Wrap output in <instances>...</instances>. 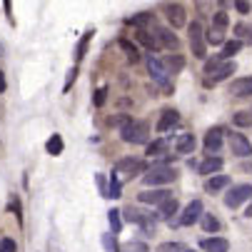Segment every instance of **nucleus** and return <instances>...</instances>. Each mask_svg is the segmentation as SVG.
<instances>
[{
    "mask_svg": "<svg viewBox=\"0 0 252 252\" xmlns=\"http://www.w3.org/2000/svg\"><path fill=\"white\" fill-rule=\"evenodd\" d=\"M148 135H150V125L142 120H130L120 127V137L127 145H142V142H148Z\"/></svg>",
    "mask_w": 252,
    "mask_h": 252,
    "instance_id": "obj_1",
    "label": "nucleus"
},
{
    "mask_svg": "<svg viewBox=\"0 0 252 252\" xmlns=\"http://www.w3.org/2000/svg\"><path fill=\"white\" fill-rule=\"evenodd\" d=\"M177 177V172L172 170V167H162V165H153L150 170H148V175H142V183H145L148 188H158V185H167V183H172V180Z\"/></svg>",
    "mask_w": 252,
    "mask_h": 252,
    "instance_id": "obj_2",
    "label": "nucleus"
},
{
    "mask_svg": "<svg viewBox=\"0 0 252 252\" xmlns=\"http://www.w3.org/2000/svg\"><path fill=\"white\" fill-rule=\"evenodd\" d=\"M188 35H190V45H192V55L195 58H207V50H205V28L200 20H192L188 25Z\"/></svg>",
    "mask_w": 252,
    "mask_h": 252,
    "instance_id": "obj_3",
    "label": "nucleus"
},
{
    "mask_svg": "<svg viewBox=\"0 0 252 252\" xmlns=\"http://www.w3.org/2000/svg\"><path fill=\"white\" fill-rule=\"evenodd\" d=\"M148 73H150V78H153L162 90H170V73H167V67H165V63H162L160 58H155L153 53L148 55Z\"/></svg>",
    "mask_w": 252,
    "mask_h": 252,
    "instance_id": "obj_4",
    "label": "nucleus"
},
{
    "mask_svg": "<svg viewBox=\"0 0 252 252\" xmlns=\"http://www.w3.org/2000/svg\"><path fill=\"white\" fill-rule=\"evenodd\" d=\"M125 220L140 225L142 230L150 235V232H155V220H158V218H155V215H148V212L137 210V207H127V210H125Z\"/></svg>",
    "mask_w": 252,
    "mask_h": 252,
    "instance_id": "obj_5",
    "label": "nucleus"
},
{
    "mask_svg": "<svg viewBox=\"0 0 252 252\" xmlns=\"http://www.w3.org/2000/svg\"><path fill=\"white\" fill-rule=\"evenodd\" d=\"M247 200H252V185H232L230 188V192L225 195V205L227 207H240L242 202H247Z\"/></svg>",
    "mask_w": 252,
    "mask_h": 252,
    "instance_id": "obj_6",
    "label": "nucleus"
},
{
    "mask_svg": "<svg viewBox=\"0 0 252 252\" xmlns=\"http://www.w3.org/2000/svg\"><path fill=\"white\" fill-rule=\"evenodd\" d=\"M235 70H237V65H235V60H225V63H220L218 67L212 70V73L205 78V85H218V83H222L225 78H230V75H235Z\"/></svg>",
    "mask_w": 252,
    "mask_h": 252,
    "instance_id": "obj_7",
    "label": "nucleus"
},
{
    "mask_svg": "<svg viewBox=\"0 0 252 252\" xmlns=\"http://www.w3.org/2000/svg\"><path fill=\"white\" fill-rule=\"evenodd\" d=\"M202 215H205L202 202H200V200H192V202L183 210V215H180V225H183V227H190V225H195L197 220H202Z\"/></svg>",
    "mask_w": 252,
    "mask_h": 252,
    "instance_id": "obj_8",
    "label": "nucleus"
},
{
    "mask_svg": "<svg viewBox=\"0 0 252 252\" xmlns=\"http://www.w3.org/2000/svg\"><path fill=\"white\" fill-rule=\"evenodd\" d=\"M230 150H232V155H237V158H250V155H252V142H250L245 135L232 132V135H230Z\"/></svg>",
    "mask_w": 252,
    "mask_h": 252,
    "instance_id": "obj_9",
    "label": "nucleus"
},
{
    "mask_svg": "<svg viewBox=\"0 0 252 252\" xmlns=\"http://www.w3.org/2000/svg\"><path fill=\"white\" fill-rule=\"evenodd\" d=\"M145 170V162H142L140 158H123L115 162V172L118 175H137Z\"/></svg>",
    "mask_w": 252,
    "mask_h": 252,
    "instance_id": "obj_10",
    "label": "nucleus"
},
{
    "mask_svg": "<svg viewBox=\"0 0 252 252\" xmlns=\"http://www.w3.org/2000/svg\"><path fill=\"white\" fill-rule=\"evenodd\" d=\"M172 195L167 192V190H142L140 195H137V200L140 202H145V205H162V202H167Z\"/></svg>",
    "mask_w": 252,
    "mask_h": 252,
    "instance_id": "obj_11",
    "label": "nucleus"
},
{
    "mask_svg": "<svg viewBox=\"0 0 252 252\" xmlns=\"http://www.w3.org/2000/svg\"><path fill=\"white\" fill-rule=\"evenodd\" d=\"M222 132H225L222 127H215V130H210V132L205 135V150H207L210 158L222 148Z\"/></svg>",
    "mask_w": 252,
    "mask_h": 252,
    "instance_id": "obj_12",
    "label": "nucleus"
},
{
    "mask_svg": "<svg viewBox=\"0 0 252 252\" xmlns=\"http://www.w3.org/2000/svg\"><path fill=\"white\" fill-rule=\"evenodd\" d=\"M165 10H167V20H170L172 28H183L185 25V8L180 3H167Z\"/></svg>",
    "mask_w": 252,
    "mask_h": 252,
    "instance_id": "obj_13",
    "label": "nucleus"
},
{
    "mask_svg": "<svg viewBox=\"0 0 252 252\" xmlns=\"http://www.w3.org/2000/svg\"><path fill=\"white\" fill-rule=\"evenodd\" d=\"M195 135H190V132H185V135H177V140H175V153L177 155H190L192 150H195Z\"/></svg>",
    "mask_w": 252,
    "mask_h": 252,
    "instance_id": "obj_14",
    "label": "nucleus"
},
{
    "mask_svg": "<svg viewBox=\"0 0 252 252\" xmlns=\"http://www.w3.org/2000/svg\"><path fill=\"white\" fill-rule=\"evenodd\" d=\"M230 95H235V97H250L252 95V78H237V80H232Z\"/></svg>",
    "mask_w": 252,
    "mask_h": 252,
    "instance_id": "obj_15",
    "label": "nucleus"
},
{
    "mask_svg": "<svg viewBox=\"0 0 252 252\" xmlns=\"http://www.w3.org/2000/svg\"><path fill=\"white\" fill-rule=\"evenodd\" d=\"M200 247L205 252H227L230 250V242L225 237H207V240L200 242Z\"/></svg>",
    "mask_w": 252,
    "mask_h": 252,
    "instance_id": "obj_16",
    "label": "nucleus"
},
{
    "mask_svg": "<svg viewBox=\"0 0 252 252\" xmlns=\"http://www.w3.org/2000/svg\"><path fill=\"white\" fill-rule=\"evenodd\" d=\"M177 123H180V115H177L175 110H165V113L160 115V120H158L155 130H158V132H167V130H172Z\"/></svg>",
    "mask_w": 252,
    "mask_h": 252,
    "instance_id": "obj_17",
    "label": "nucleus"
},
{
    "mask_svg": "<svg viewBox=\"0 0 252 252\" xmlns=\"http://www.w3.org/2000/svg\"><path fill=\"white\" fill-rule=\"evenodd\" d=\"M155 32H158L155 38H158V43H160L162 48H167V50H175V48L180 45V40L175 38V32H172V30H167V28H158Z\"/></svg>",
    "mask_w": 252,
    "mask_h": 252,
    "instance_id": "obj_18",
    "label": "nucleus"
},
{
    "mask_svg": "<svg viewBox=\"0 0 252 252\" xmlns=\"http://www.w3.org/2000/svg\"><path fill=\"white\" fill-rule=\"evenodd\" d=\"M227 185H230V177H227V175H212V177L205 180V190H207V192H220V190H225Z\"/></svg>",
    "mask_w": 252,
    "mask_h": 252,
    "instance_id": "obj_19",
    "label": "nucleus"
},
{
    "mask_svg": "<svg viewBox=\"0 0 252 252\" xmlns=\"http://www.w3.org/2000/svg\"><path fill=\"white\" fill-rule=\"evenodd\" d=\"M177 210H180L177 200H175V197H170L167 202L158 205V215H155V218H158V220H172V215H177Z\"/></svg>",
    "mask_w": 252,
    "mask_h": 252,
    "instance_id": "obj_20",
    "label": "nucleus"
},
{
    "mask_svg": "<svg viewBox=\"0 0 252 252\" xmlns=\"http://www.w3.org/2000/svg\"><path fill=\"white\" fill-rule=\"evenodd\" d=\"M220 170H222V160H220V158H207L205 162L197 165V172H200V175H207V177H210V175H218Z\"/></svg>",
    "mask_w": 252,
    "mask_h": 252,
    "instance_id": "obj_21",
    "label": "nucleus"
},
{
    "mask_svg": "<svg viewBox=\"0 0 252 252\" xmlns=\"http://www.w3.org/2000/svg\"><path fill=\"white\" fill-rule=\"evenodd\" d=\"M165 67H167V73H172V75H175V73H180V70L185 67V58L175 53V55H170V58L165 60Z\"/></svg>",
    "mask_w": 252,
    "mask_h": 252,
    "instance_id": "obj_22",
    "label": "nucleus"
},
{
    "mask_svg": "<svg viewBox=\"0 0 252 252\" xmlns=\"http://www.w3.org/2000/svg\"><path fill=\"white\" fill-rule=\"evenodd\" d=\"M137 40H140L142 45H145V48H150V53L160 48V43H158V38H155V35H150L148 30H137Z\"/></svg>",
    "mask_w": 252,
    "mask_h": 252,
    "instance_id": "obj_23",
    "label": "nucleus"
},
{
    "mask_svg": "<svg viewBox=\"0 0 252 252\" xmlns=\"http://www.w3.org/2000/svg\"><path fill=\"white\" fill-rule=\"evenodd\" d=\"M120 48L125 50V55H127V60H130V63H140V50H137V45H132L130 40H125V38H123V40H120Z\"/></svg>",
    "mask_w": 252,
    "mask_h": 252,
    "instance_id": "obj_24",
    "label": "nucleus"
},
{
    "mask_svg": "<svg viewBox=\"0 0 252 252\" xmlns=\"http://www.w3.org/2000/svg\"><path fill=\"white\" fill-rule=\"evenodd\" d=\"M127 23L135 25V28H140V30H145V25L153 23V13H137V15H132Z\"/></svg>",
    "mask_w": 252,
    "mask_h": 252,
    "instance_id": "obj_25",
    "label": "nucleus"
},
{
    "mask_svg": "<svg viewBox=\"0 0 252 252\" xmlns=\"http://www.w3.org/2000/svg\"><path fill=\"white\" fill-rule=\"evenodd\" d=\"M205 43H210V45H222V43H225V32L210 28V30L205 32Z\"/></svg>",
    "mask_w": 252,
    "mask_h": 252,
    "instance_id": "obj_26",
    "label": "nucleus"
},
{
    "mask_svg": "<svg viewBox=\"0 0 252 252\" xmlns=\"http://www.w3.org/2000/svg\"><path fill=\"white\" fill-rule=\"evenodd\" d=\"M242 50V40H230V43H225V48H222V60H227V58H232V55H237Z\"/></svg>",
    "mask_w": 252,
    "mask_h": 252,
    "instance_id": "obj_27",
    "label": "nucleus"
},
{
    "mask_svg": "<svg viewBox=\"0 0 252 252\" xmlns=\"http://www.w3.org/2000/svg\"><path fill=\"white\" fill-rule=\"evenodd\" d=\"M120 210H110L107 212V222H110V227H113V235H118L120 230H123V220H120Z\"/></svg>",
    "mask_w": 252,
    "mask_h": 252,
    "instance_id": "obj_28",
    "label": "nucleus"
},
{
    "mask_svg": "<svg viewBox=\"0 0 252 252\" xmlns=\"http://www.w3.org/2000/svg\"><path fill=\"white\" fill-rule=\"evenodd\" d=\"M45 150H48L50 155H60V153H63V137H60V135H53V137L45 142Z\"/></svg>",
    "mask_w": 252,
    "mask_h": 252,
    "instance_id": "obj_29",
    "label": "nucleus"
},
{
    "mask_svg": "<svg viewBox=\"0 0 252 252\" xmlns=\"http://www.w3.org/2000/svg\"><path fill=\"white\" fill-rule=\"evenodd\" d=\"M120 192H123V185H120V180H118V172H113V177H110V190H107V197L118 200V197H123Z\"/></svg>",
    "mask_w": 252,
    "mask_h": 252,
    "instance_id": "obj_30",
    "label": "nucleus"
},
{
    "mask_svg": "<svg viewBox=\"0 0 252 252\" xmlns=\"http://www.w3.org/2000/svg\"><path fill=\"white\" fill-rule=\"evenodd\" d=\"M202 227H205V232H218L220 230V220L215 218V215H202Z\"/></svg>",
    "mask_w": 252,
    "mask_h": 252,
    "instance_id": "obj_31",
    "label": "nucleus"
},
{
    "mask_svg": "<svg viewBox=\"0 0 252 252\" xmlns=\"http://www.w3.org/2000/svg\"><path fill=\"white\" fill-rule=\"evenodd\" d=\"M102 247H105V252H120V245H118V240H115L113 232L102 235Z\"/></svg>",
    "mask_w": 252,
    "mask_h": 252,
    "instance_id": "obj_32",
    "label": "nucleus"
},
{
    "mask_svg": "<svg viewBox=\"0 0 252 252\" xmlns=\"http://www.w3.org/2000/svg\"><path fill=\"white\" fill-rule=\"evenodd\" d=\"M165 150H167V142L165 140H155V142H150V145H148V153L145 155L155 158V155H162Z\"/></svg>",
    "mask_w": 252,
    "mask_h": 252,
    "instance_id": "obj_33",
    "label": "nucleus"
},
{
    "mask_svg": "<svg viewBox=\"0 0 252 252\" xmlns=\"http://www.w3.org/2000/svg\"><path fill=\"white\" fill-rule=\"evenodd\" d=\"M232 123H235V125H240V127H247V125H252V113L240 110V113H235V115H232Z\"/></svg>",
    "mask_w": 252,
    "mask_h": 252,
    "instance_id": "obj_34",
    "label": "nucleus"
},
{
    "mask_svg": "<svg viewBox=\"0 0 252 252\" xmlns=\"http://www.w3.org/2000/svg\"><path fill=\"white\" fill-rule=\"evenodd\" d=\"M90 38H93V32H85V35H83V40L78 43V50H75V60H78V63L85 58V50H88V43H90Z\"/></svg>",
    "mask_w": 252,
    "mask_h": 252,
    "instance_id": "obj_35",
    "label": "nucleus"
},
{
    "mask_svg": "<svg viewBox=\"0 0 252 252\" xmlns=\"http://www.w3.org/2000/svg\"><path fill=\"white\" fill-rule=\"evenodd\" d=\"M158 252H188V247L180 245V242H162L158 247Z\"/></svg>",
    "mask_w": 252,
    "mask_h": 252,
    "instance_id": "obj_36",
    "label": "nucleus"
},
{
    "mask_svg": "<svg viewBox=\"0 0 252 252\" xmlns=\"http://www.w3.org/2000/svg\"><path fill=\"white\" fill-rule=\"evenodd\" d=\"M212 23H215V30H225L227 28V23H230V18H227V13H215L212 15Z\"/></svg>",
    "mask_w": 252,
    "mask_h": 252,
    "instance_id": "obj_37",
    "label": "nucleus"
},
{
    "mask_svg": "<svg viewBox=\"0 0 252 252\" xmlns=\"http://www.w3.org/2000/svg\"><path fill=\"white\" fill-rule=\"evenodd\" d=\"M232 30H235V35H240V38H247V40L252 38V25H247V23H237Z\"/></svg>",
    "mask_w": 252,
    "mask_h": 252,
    "instance_id": "obj_38",
    "label": "nucleus"
},
{
    "mask_svg": "<svg viewBox=\"0 0 252 252\" xmlns=\"http://www.w3.org/2000/svg\"><path fill=\"white\" fill-rule=\"evenodd\" d=\"M220 63H225V60H222V55H215V58H210V60H205V75H210V73H212V70H215V67H218Z\"/></svg>",
    "mask_w": 252,
    "mask_h": 252,
    "instance_id": "obj_39",
    "label": "nucleus"
},
{
    "mask_svg": "<svg viewBox=\"0 0 252 252\" xmlns=\"http://www.w3.org/2000/svg\"><path fill=\"white\" fill-rule=\"evenodd\" d=\"M0 252H18V245H15V240H10V237H3V240H0Z\"/></svg>",
    "mask_w": 252,
    "mask_h": 252,
    "instance_id": "obj_40",
    "label": "nucleus"
},
{
    "mask_svg": "<svg viewBox=\"0 0 252 252\" xmlns=\"http://www.w3.org/2000/svg\"><path fill=\"white\" fill-rule=\"evenodd\" d=\"M105 95H107V88L105 85L97 88V93H95V107H102L105 105Z\"/></svg>",
    "mask_w": 252,
    "mask_h": 252,
    "instance_id": "obj_41",
    "label": "nucleus"
},
{
    "mask_svg": "<svg viewBox=\"0 0 252 252\" xmlns=\"http://www.w3.org/2000/svg\"><path fill=\"white\" fill-rule=\"evenodd\" d=\"M235 8H237V13H242V15L250 13V3H245V0H235Z\"/></svg>",
    "mask_w": 252,
    "mask_h": 252,
    "instance_id": "obj_42",
    "label": "nucleus"
},
{
    "mask_svg": "<svg viewBox=\"0 0 252 252\" xmlns=\"http://www.w3.org/2000/svg\"><path fill=\"white\" fill-rule=\"evenodd\" d=\"M10 212H15V218H18V222L23 220V215H20V202H18V197H13V202H10Z\"/></svg>",
    "mask_w": 252,
    "mask_h": 252,
    "instance_id": "obj_43",
    "label": "nucleus"
},
{
    "mask_svg": "<svg viewBox=\"0 0 252 252\" xmlns=\"http://www.w3.org/2000/svg\"><path fill=\"white\" fill-rule=\"evenodd\" d=\"M127 252H148V247L142 245V242H130L127 245Z\"/></svg>",
    "mask_w": 252,
    "mask_h": 252,
    "instance_id": "obj_44",
    "label": "nucleus"
},
{
    "mask_svg": "<svg viewBox=\"0 0 252 252\" xmlns=\"http://www.w3.org/2000/svg\"><path fill=\"white\" fill-rule=\"evenodd\" d=\"M5 88H8V83H5V75L0 73V93H5Z\"/></svg>",
    "mask_w": 252,
    "mask_h": 252,
    "instance_id": "obj_45",
    "label": "nucleus"
},
{
    "mask_svg": "<svg viewBox=\"0 0 252 252\" xmlns=\"http://www.w3.org/2000/svg\"><path fill=\"white\" fill-rule=\"evenodd\" d=\"M245 215H247V218H252V205L247 207V212H245Z\"/></svg>",
    "mask_w": 252,
    "mask_h": 252,
    "instance_id": "obj_46",
    "label": "nucleus"
},
{
    "mask_svg": "<svg viewBox=\"0 0 252 252\" xmlns=\"http://www.w3.org/2000/svg\"><path fill=\"white\" fill-rule=\"evenodd\" d=\"M188 252H192V250H188Z\"/></svg>",
    "mask_w": 252,
    "mask_h": 252,
    "instance_id": "obj_47",
    "label": "nucleus"
}]
</instances>
